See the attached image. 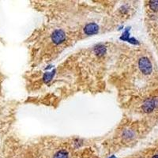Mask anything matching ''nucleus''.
<instances>
[{
  "label": "nucleus",
  "instance_id": "nucleus-7",
  "mask_svg": "<svg viewBox=\"0 0 158 158\" xmlns=\"http://www.w3.org/2000/svg\"><path fill=\"white\" fill-rule=\"evenodd\" d=\"M153 158H158V153H157V154L154 155V156H153Z\"/></svg>",
  "mask_w": 158,
  "mask_h": 158
},
{
  "label": "nucleus",
  "instance_id": "nucleus-6",
  "mask_svg": "<svg viewBox=\"0 0 158 158\" xmlns=\"http://www.w3.org/2000/svg\"><path fill=\"white\" fill-rule=\"evenodd\" d=\"M149 6L153 11H158V1H151Z\"/></svg>",
  "mask_w": 158,
  "mask_h": 158
},
{
  "label": "nucleus",
  "instance_id": "nucleus-5",
  "mask_svg": "<svg viewBox=\"0 0 158 158\" xmlns=\"http://www.w3.org/2000/svg\"><path fill=\"white\" fill-rule=\"evenodd\" d=\"M53 158H69V155L66 150H60L55 153Z\"/></svg>",
  "mask_w": 158,
  "mask_h": 158
},
{
  "label": "nucleus",
  "instance_id": "nucleus-2",
  "mask_svg": "<svg viewBox=\"0 0 158 158\" xmlns=\"http://www.w3.org/2000/svg\"><path fill=\"white\" fill-rule=\"evenodd\" d=\"M156 107H158V97L150 98L145 101L142 105V110L146 113L152 112Z\"/></svg>",
  "mask_w": 158,
  "mask_h": 158
},
{
  "label": "nucleus",
  "instance_id": "nucleus-3",
  "mask_svg": "<svg viewBox=\"0 0 158 158\" xmlns=\"http://www.w3.org/2000/svg\"><path fill=\"white\" fill-rule=\"evenodd\" d=\"M66 39V34L63 30H55L52 35V40L55 44H59L63 43Z\"/></svg>",
  "mask_w": 158,
  "mask_h": 158
},
{
  "label": "nucleus",
  "instance_id": "nucleus-4",
  "mask_svg": "<svg viewBox=\"0 0 158 158\" xmlns=\"http://www.w3.org/2000/svg\"><path fill=\"white\" fill-rule=\"evenodd\" d=\"M84 31L87 35H94L99 32V26L96 23H89L85 27Z\"/></svg>",
  "mask_w": 158,
  "mask_h": 158
},
{
  "label": "nucleus",
  "instance_id": "nucleus-1",
  "mask_svg": "<svg viewBox=\"0 0 158 158\" xmlns=\"http://www.w3.org/2000/svg\"><path fill=\"white\" fill-rule=\"evenodd\" d=\"M138 66H139L140 70L144 74H149L153 70V66L152 63L149 61V59L146 57H142L139 59L138 62Z\"/></svg>",
  "mask_w": 158,
  "mask_h": 158
}]
</instances>
